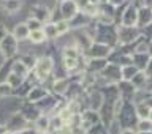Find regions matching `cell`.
I'll return each instance as SVG.
<instances>
[{
    "mask_svg": "<svg viewBox=\"0 0 152 134\" xmlns=\"http://www.w3.org/2000/svg\"><path fill=\"white\" fill-rule=\"evenodd\" d=\"M138 71H140V70H138L135 65L122 66V68H121V78H122V80H127V82H130V79L138 73Z\"/></svg>",
    "mask_w": 152,
    "mask_h": 134,
    "instance_id": "ac0fdd59",
    "label": "cell"
},
{
    "mask_svg": "<svg viewBox=\"0 0 152 134\" xmlns=\"http://www.w3.org/2000/svg\"><path fill=\"white\" fill-rule=\"evenodd\" d=\"M147 120L152 122V107H151V111H149V117H147Z\"/></svg>",
    "mask_w": 152,
    "mask_h": 134,
    "instance_id": "74e56055",
    "label": "cell"
},
{
    "mask_svg": "<svg viewBox=\"0 0 152 134\" xmlns=\"http://www.w3.org/2000/svg\"><path fill=\"white\" fill-rule=\"evenodd\" d=\"M138 134H152V131H149V133H138Z\"/></svg>",
    "mask_w": 152,
    "mask_h": 134,
    "instance_id": "f35d334b",
    "label": "cell"
},
{
    "mask_svg": "<svg viewBox=\"0 0 152 134\" xmlns=\"http://www.w3.org/2000/svg\"><path fill=\"white\" fill-rule=\"evenodd\" d=\"M35 131L38 134H45V133L49 131V117L45 115V114H41V115L35 120Z\"/></svg>",
    "mask_w": 152,
    "mask_h": 134,
    "instance_id": "5bb4252c",
    "label": "cell"
},
{
    "mask_svg": "<svg viewBox=\"0 0 152 134\" xmlns=\"http://www.w3.org/2000/svg\"><path fill=\"white\" fill-rule=\"evenodd\" d=\"M21 0H5V11L8 13H16L21 8Z\"/></svg>",
    "mask_w": 152,
    "mask_h": 134,
    "instance_id": "cb8c5ba5",
    "label": "cell"
},
{
    "mask_svg": "<svg viewBox=\"0 0 152 134\" xmlns=\"http://www.w3.org/2000/svg\"><path fill=\"white\" fill-rule=\"evenodd\" d=\"M28 33H30V30L27 28L26 22H21V24H18V25L14 27L13 36H14V40H16V41H22V40H27V38H28Z\"/></svg>",
    "mask_w": 152,
    "mask_h": 134,
    "instance_id": "9a60e30c",
    "label": "cell"
},
{
    "mask_svg": "<svg viewBox=\"0 0 152 134\" xmlns=\"http://www.w3.org/2000/svg\"><path fill=\"white\" fill-rule=\"evenodd\" d=\"M121 21H122L121 25H124V27H136V22H138V8L133 3L125 7V9H124L122 14H121Z\"/></svg>",
    "mask_w": 152,
    "mask_h": 134,
    "instance_id": "5b68a950",
    "label": "cell"
},
{
    "mask_svg": "<svg viewBox=\"0 0 152 134\" xmlns=\"http://www.w3.org/2000/svg\"><path fill=\"white\" fill-rule=\"evenodd\" d=\"M103 93L100 92V90H94V92H90L89 95V107H90V111H95V112H98L100 109H102L103 106Z\"/></svg>",
    "mask_w": 152,
    "mask_h": 134,
    "instance_id": "8fae6325",
    "label": "cell"
},
{
    "mask_svg": "<svg viewBox=\"0 0 152 134\" xmlns=\"http://www.w3.org/2000/svg\"><path fill=\"white\" fill-rule=\"evenodd\" d=\"M100 78H103L106 82H121V66L114 65V63H108L104 66V70L100 73Z\"/></svg>",
    "mask_w": 152,
    "mask_h": 134,
    "instance_id": "8992f818",
    "label": "cell"
},
{
    "mask_svg": "<svg viewBox=\"0 0 152 134\" xmlns=\"http://www.w3.org/2000/svg\"><path fill=\"white\" fill-rule=\"evenodd\" d=\"M125 2H127V0H106V3L111 5L113 8H119L121 5H124Z\"/></svg>",
    "mask_w": 152,
    "mask_h": 134,
    "instance_id": "836d02e7",
    "label": "cell"
},
{
    "mask_svg": "<svg viewBox=\"0 0 152 134\" xmlns=\"http://www.w3.org/2000/svg\"><path fill=\"white\" fill-rule=\"evenodd\" d=\"M59 11H60L62 19L66 21V22H70L71 19L79 13V8L73 0H62V2L59 3Z\"/></svg>",
    "mask_w": 152,
    "mask_h": 134,
    "instance_id": "277c9868",
    "label": "cell"
},
{
    "mask_svg": "<svg viewBox=\"0 0 152 134\" xmlns=\"http://www.w3.org/2000/svg\"><path fill=\"white\" fill-rule=\"evenodd\" d=\"M138 133H149L152 131V122L151 120H147V118H144V120H140L138 122Z\"/></svg>",
    "mask_w": 152,
    "mask_h": 134,
    "instance_id": "4316f807",
    "label": "cell"
},
{
    "mask_svg": "<svg viewBox=\"0 0 152 134\" xmlns=\"http://www.w3.org/2000/svg\"><path fill=\"white\" fill-rule=\"evenodd\" d=\"M54 25H56V28H57V33H59V36L66 35V33L70 32V24L66 22V21H64V19H60V21L54 22Z\"/></svg>",
    "mask_w": 152,
    "mask_h": 134,
    "instance_id": "d4e9b609",
    "label": "cell"
},
{
    "mask_svg": "<svg viewBox=\"0 0 152 134\" xmlns=\"http://www.w3.org/2000/svg\"><path fill=\"white\" fill-rule=\"evenodd\" d=\"M68 87H70V82H68V79H65V78L54 79V82H52V92L56 95H65Z\"/></svg>",
    "mask_w": 152,
    "mask_h": 134,
    "instance_id": "4fadbf2b",
    "label": "cell"
},
{
    "mask_svg": "<svg viewBox=\"0 0 152 134\" xmlns=\"http://www.w3.org/2000/svg\"><path fill=\"white\" fill-rule=\"evenodd\" d=\"M45 96H48V90L46 88H43V87H33L32 90H30V93H28V99L30 101H40V99H43Z\"/></svg>",
    "mask_w": 152,
    "mask_h": 134,
    "instance_id": "e0dca14e",
    "label": "cell"
},
{
    "mask_svg": "<svg viewBox=\"0 0 152 134\" xmlns=\"http://www.w3.org/2000/svg\"><path fill=\"white\" fill-rule=\"evenodd\" d=\"M136 46H135V54H147V47H149V43H147L144 38L142 40H140L138 38L136 40Z\"/></svg>",
    "mask_w": 152,
    "mask_h": 134,
    "instance_id": "484cf974",
    "label": "cell"
},
{
    "mask_svg": "<svg viewBox=\"0 0 152 134\" xmlns=\"http://www.w3.org/2000/svg\"><path fill=\"white\" fill-rule=\"evenodd\" d=\"M147 55L152 59V41H149V47H147Z\"/></svg>",
    "mask_w": 152,
    "mask_h": 134,
    "instance_id": "8d00e7d4",
    "label": "cell"
},
{
    "mask_svg": "<svg viewBox=\"0 0 152 134\" xmlns=\"http://www.w3.org/2000/svg\"><path fill=\"white\" fill-rule=\"evenodd\" d=\"M26 25H27V28L30 32H33V30H40V28H43V24L41 22H38L37 19H33V17H30L28 21L26 22Z\"/></svg>",
    "mask_w": 152,
    "mask_h": 134,
    "instance_id": "f546056e",
    "label": "cell"
},
{
    "mask_svg": "<svg viewBox=\"0 0 152 134\" xmlns=\"http://www.w3.org/2000/svg\"><path fill=\"white\" fill-rule=\"evenodd\" d=\"M142 73L147 76V79H152V59H149V62H147V65H146V68Z\"/></svg>",
    "mask_w": 152,
    "mask_h": 134,
    "instance_id": "d6a6232c",
    "label": "cell"
},
{
    "mask_svg": "<svg viewBox=\"0 0 152 134\" xmlns=\"http://www.w3.org/2000/svg\"><path fill=\"white\" fill-rule=\"evenodd\" d=\"M7 35H8V33H7V27H5L3 24H0V41H2Z\"/></svg>",
    "mask_w": 152,
    "mask_h": 134,
    "instance_id": "e575fe53",
    "label": "cell"
},
{
    "mask_svg": "<svg viewBox=\"0 0 152 134\" xmlns=\"http://www.w3.org/2000/svg\"><path fill=\"white\" fill-rule=\"evenodd\" d=\"M149 111H151V107L147 106V103H141V104H136L135 106V114H136V117L140 118V120H144V118L149 117Z\"/></svg>",
    "mask_w": 152,
    "mask_h": 134,
    "instance_id": "44dd1931",
    "label": "cell"
},
{
    "mask_svg": "<svg viewBox=\"0 0 152 134\" xmlns=\"http://www.w3.org/2000/svg\"><path fill=\"white\" fill-rule=\"evenodd\" d=\"M111 52H113L111 46L94 41L89 49L86 51V55H87L89 59H108V55L111 54Z\"/></svg>",
    "mask_w": 152,
    "mask_h": 134,
    "instance_id": "3957f363",
    "label": "cell"
},
{
    "mask_svg": "<svg viewBox=\"0 0 152 134\" xmlns=\"http://www.w3.org/2000/svg\"><path fill=\"white\" fill-rule=\"evenodd\" d=\"M7 84H8L11 88H18L19 85L22 84V78H19V76H16V74H10Z\"/></svg>",
    "mask_w": 152,
    "mask_h": 134,
    "instance_id": "f1b7e54d",
    "label": "cell"
},
{
    "mask_svg": "<svg viewBox=\"0 0 152 134\" xmlns=\"http://www.w3.org/2000/svg\"><path fill=\"white\" fill-rule=\"evenodd\" d=\"M0 49H2V52H3V57H10L11 54H14V52H16V49H18V41L14 40V36L7 35L2 41H0Z\"/></svg>",
    "mask_w": 152,
    "mask_h": 134,
    "instance_id": "ba28073f",
    "label": "cell"
},
{
    "mask_svg": "<svg viewBox=\"0 0 152 134\" xmlns=\"http://www.w3.org/2000/svg\"><path fill=\"white\" fill-rule=\"evenodd\" d=\"M102 134H106V131H103V133H102Z\"/></svg>",
    "mask_w": 152,
    "mask_h": 134,
    "instance_id": "ab89813d",
    "label": "cell"
},
{
    "mask_svg": "<svg viewBox=\"0 0 152 134\" xmlns=\"http://www.w3.org/2000/svg\"><path fill=\"white\" fill-rule=\"evenodd\" d=\"M13 74H16V76H19V78L24 79V78L28 74V68L22 63L21 60H19V62H14V63H13Z\"/></svg>",
    "mask_w": 152,
    "mask_h": 134,
    "instance_id": "7402d4cb",
    "label": "cell"
},
{
    "mask_svg": "<svg viewBox=\"0 0 152 134\" xmlns=\"http://www.w3.org/2000/svg\"><path fill=\"white\" fill-rule=\"evenodd\" d=\"M28 40H30L32 43H35V44H41V43H45L46 41V35H45V32H43V28L30 32V33H28Z\"/></svg>",
    "mask_w": 152,
    "mask_h": 134,
    "instance_id": "603a6c76",
    "label": "cell"
},
{
    "mask_svg": "<svg viewBox=\"0 0 152 134\" xmlns=\"http://www.w3.org/2000/svg\"><path fill=\"white\" fill-rule=\"evenodd\" d=\"M121 134H138L135 130H132V128H127V130H122Z\"/></svg>",
    "mask_w": 152,
    "mask_h": 134,
    "instance_id": "d590c367",
    "label": "cell"
},
{
    "mask_svg": "<svg viewBox=\"0 0 152 134\" xmlns=\"http://www.w3.org/2000/svg\"><path fill=\"white\" fill-rule=\"evenodd\" d=\"M147 82H149V79H147V76L142 73V71H138V73L130 79V84L133 85V88H135V90H144Z\"/></svg>",
    "mask_w": 152,
    "mask_h": 134,
    "instance_id": "7c38bea8",
    "label": "cell"
},
{
    "mask_svg": "<svg viewBox=\"0 0 152 134\" xmlns=\"http://www.w3.org/2000/svg\"><path fill=\"white\" fill-rule=\"evenodd\" d=\"M43 32L46 35V40H57L59 38V33H57V28L54 25V22H48L43 25Z\"/></svg>",
    "mask_w": 152,
    "mask_h": 134,
    "instance_id": "ffe728a7",
    "label": "cell"
},
{
    "mask_svg": "<svg viewBox=\"0 0 152 134\" xmlns=\"http://www.w3.org/2000/svg\"><path fill=\"white\" fill-rule=\"evenodd\" d=\"M106 65H108L106 59H89L87 60V73H92V74L98 76L104 70Z\"/></svg>",
    "mask_w": 152,
    "mask_h": 134,
    "instance_id": "30bf717a",
    "label": "cell"
},
{
    "mask_svg": "<svg viewBox=\"0 0 152 134\" xmlns=\"http://www.w3.org/2000/svg\"><path fill=\"white\" fill-rule=\"evenodd\" d=\"M122 133V126L117 120H113L111 123L108 125V130H106V134H121Z\"/></svg>",
    "mask_w": 152,
    "mask_h": 134,
    "instance_id": "83f0119b",
    "label": "cell"
},
{
    "mask_svg": "<svg viewBox=\"0 0 152 134\" xmlns=\"http://www.w3.org/2000/svg\"><path fill=\"white\" fill-rule=\"evenodd\" d=\"M11 93V87L8 84H0V95L2 96H7V95Z\"/></svg>",
    "mask_w": 152,
    "mask_h": 134,
    "instance_id": "1f68e13d",
    "label": "cell"
},
{
    "mask_svg": "<svg viewBox=\"0 0 152 134\" xmlns=\"http://www.w3.org/2000/svg\"><path fill=\"white\" fill-rule=\"evenodd\" d=\"M152 24V8H147V7H140L138 8V22H136V27L138 28H142L146 25Z\"/></svg>",
    "mask_w": 152,
    "mask_h": 134,
    "instance_id": "9c48e42d",
    "label": "cell"
},
{
    "mask_svg": "<svg viewBox=\"0 0 152 134\" xmlns=\"http://www.w3.org/2000/svg\"><path fill=\"white\" fill-rule=\"evenodd\" d=\"M30 17L37 19L38 22H41L45 25V22H49L51 21V8L46 7V5H35L30 11Z\"/></svg>",
    "mask_w": 152,
    "mask_h": 134,
    "instance_id": "52a82bcc",
    "label": "cell"
},
{
    "mask_svg": "<svg viewBox=\"0 0 152 134\" xmlns=\"http://www.w3.org/2000/svg\"><path fill=\"white\" fill-rule=\"evenodd\" d=\"M140 33H142V35H144L146 38H149V40L152 41V24H149V25L140 28Z\"/></svg>",
    "mask_w": 152,
    "mask_h": 134,
    "instance_id": "4dcf8cb0",
    "label": "cell"
},
{
    "mask_svg": "<svg viewBox=\"0 0 152 134\" xmlns=\"http://www.w3.org/2000/svg\"><path fill=\"white\" fill-rule=\"evenodd\" d=\"M149 59H151V57L147 55V54H133V55H132L133 65H135L140 71H144V68H146V65H147V62H149Z\"/></svg>",
    "mask_w": 152,
    "mask_h": 134,
    "instance_id": "2e32d148",
    "label": "cell"
},
{
    "mask_svg": "<svg viewBox=\"0 0 152 134\" xmlns=\"http://www.w3.org/2000/svg\"><path fill=\"white\" fill-rule=\"evenodd\" d=\"M79 66V59H73V57H64L62 59V68L65 71H75Z\"/></svg>",
    "mask_w": 152,
    "mask_h": 134,
    "instance_id": "d6986e66",
    "label": "cell"
},
{
    "mask_svg": "<svg viewBox=\"0 0 152 134\" xmlns=\"http://www.w3.org/2000/svg\"><path fill=\"white\" fill-rule=\"evenodd\" d=\"M140 35L141 33L138 27H124L121 24L116 27V36L121 44H132L133 41H136L140 38Z\"/></svg>",
    "mask_w": 152,
    "mask_h": 134,
    "instance_id": "7a4b0ae2",
    "label": "cell"
},
{
    "mask_svg": "<svg viewBox=\"0 0 152 134\" xmlns=\"http://www.w3.org/2000/svg\"><path fill=\"white\" fill-rule=\"evenodd\" d=\"M52 70H54V59L52 57H41L35 62V78L40 82H45L51 78Z\"/></svg>",
    "mask_w": 152,
    "mask_h": 134,
    "instance_id": "6da1fadb",
    "label": "cell"
}]
</instances>
